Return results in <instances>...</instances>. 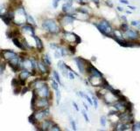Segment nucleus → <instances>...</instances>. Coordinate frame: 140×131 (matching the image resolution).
<instances>
[{"label":"nucleus","instance_id":"f257e3e1","mask_svg":"<svg viewBox=\"0 0 140 131\" xmlns=\"http://www.w3.org/2000/svg\"><path fill=\"white\" fill-rule=\"evenodd\" d=\"M94 25L97 27L98 31H100L103 35H104L105 37H109V38L112 37L111 36L112 28L107 20H102L100 23L94 24Z\"/></svg>","mask_w":140,"mask_h":131},{"label":"nucleus","instance_id":"f03ea898","mask_svg":"<svg viewBox=\"0 0 140 131\" xmlns=\"http://www.w3.org/2000/svg\"><path fill=\"white\" fill-rule=\"evenodd\" d=\"M42 27L45 30L48 31L50 33H57L60 31V28L58 26L57 23L54 19H45L42 23Z\"/></svg>","mask_w":140,"mask_h":131},{"label":"nucleus","instance_id":"7ed1b4c3","mask_svg":"<svg viewBox=\"0 0 140 131\" xmlns=\"http://www.w3.org/2000/svg\"><path fill=\"white\" fill-rule=\"evenodd\" d=\"M35 114V117L36 119L38 120V122L40 121H42L44 120L46 117H47L50 114L48 108H40V109H38L34 112Z\"/></svg>","mask_w":140,"mask_h":131},{"label":"nucleus","instance_id":"20e7f679","mask_svg":"<svg viewBox=\"0 0 140 131\" xmlns=\"http://www.w3.org/2000/svg\"><path fill=\"white\" fill-rule=\"evenodd\" d=\"M74 61L76 62V65H77V67L79 69L81 74H84L85 73V64L88 62V60H84L82 58H75L74 59Z\"/></svg>","mask_w":140,"mask_h":131},{"label":"nucleus","instance_id":"39448f33","mask_svg":"<svg viewBox=\"0 0 140 131\" xmlns=\"http://www.w3.org/2000/svg\"><path fill=\"white\" fill-rule=\"evenodd\" d=\"M49 105H50V102H49L48 98L40 97V100H38L37 102H36V108H37V107L39 108V109H40V108H48Z\"/></svg>","mask_w":140,"mask_h":131},{"label":"nucleus","instance_id":"423d86ee","mask_svg":"<svg viewBox=\"0 0 140 131\" xmlns=\"http://www.w3.org/2000/svg\"><path fill=\"white\" fill-rule=\"evenodd\" d=\"M124 35L125 37L130 40H136L137 39L139 38V33L137 32V31H134V30H127V31L124 32Z\"/></svg>","mask_w":140,"mask_h":131},{"label":"nucleus","instance_id":"0eeeda50","mask_svg":"<svg viewBox=\"0 0 140 131\" xmlns=\"http://www.w3.org/2000/svg\"><path fill=\"white\" fill-rule=\"evenodd\" d=\"M2 52H3V58L6 60H9L12 57H14L15 55H17V53L12 50H2Z\"/></svg>","mask_w":140,"mask_h":131},{"label":"nucleus","instance_id":"6e6552de","mask_svg":"<svg viewBox=\"0 0 140 131\" xmlns=\"http://www.w3.org/2000/svg\"><path fill=\"white\" fill-rule=\"evenodd\" d=\"M22 31H25V32H28V33H30L32 37L35 35L34 27L32 26L31 24H28V25H26V26H24L23 27H22Z\"/></svg>","mask_w":140,"mask_h":131},{"label":"nucleus","instance_id":"1a4fd4ad","mask_svg":"<svg viewBox=\"0 0 140 131\" xmlns=\"http://www.w3.org/2000/svg\"><path fill=\"white\" fill-rule=\"evenodd\" d=\"M54 122L52 120H45L42 122V130H50Z\"/></svg>","mask_w":140,"mask_h":131},{"label":"nucleus","instance_id":"9d476101","mask_svg":"<svg viewBox=\"0 0 140 131\" xmlns=\"http://www.w3.org/2000/svg\"><path fill=\"white\" fill-rule=\"evenodd\" d=\"M32 38H33V39H35V41H36V47H37L38 51H39V52H42L43 49H44V45H43L42 40L40 39L38 37V36H36V35H34V36H33Z\"/></svg>","mask_w":140,"mask_h":131},{"label":"nucleus","instance_id":"9b49d317","mask_svg":"<svg viewBox=\"0 0 140 131\" xmlns=\"http://www.w3.org/2000/svg\"><path fill=\"white\" fill-rule=\"evenodd\" d=\"M30 76H31V72L29 71V70H27V69L23 68L22 69V71H21V73H20V74H19V79L24 80H26L29 77H30Z\"/></svg>","mask_w":140,"mask_h":131},{"label":"nucleus","instance_id":"f8f14e48","mask_svg":"<svg viewBox=\"0 0 140 131\" xmlns=\"http://www.w3.org/2000/svg\"><path fill=\"white\" fill-rule=\"evenodd\" d=\"M12 42L14 44L15 46H17L18 48H19L20 50H22V51H26V46H24V44L22 42H20L19 39H18V38H12Z\"/></svg>","mask_w":140,"mask_h":131},{"label":"nucleus","instance_id":"ddd939ff","mask_svg":"<svg viewBox=\"0 0 140 131\" xmlns=\"http://www.w3.org/2000/svg\"><path fill=\"white\" fill-rule=\"evenodd\" d=\"M37 99H38V94H36V92L33 90V91H32V100H31V108L32 111H34L35 110Z\"/></svg>","mask_w":140,"mask_h":131},{"label":"nucleus","instance_id":"4468645a","mask_svg":"<svg viewBox=\"0 0 140 131\" xmlns=\"http://www.w3.org/2000/svg\"><path fill=\"white\" fill-rule=\"evenodd\" d=\"M72 4H73V1H68L67 3L64 4L62 5V12L68 13L70 11V9H72Z\"/></svg>","mask_w":140,"mask_h":131},{"label":"nucleus","instance_id":"2eb2a0df","mask_svg":"<svg viewBox=\"0 0 140 131\" xmlns=\"http://www.w3.org/2000/svg\"><path fill=\"white\" fill-rule=\"evenodd\" d=\"M28 121H29V122L31 123V124L36 126V123L38 122V120L36 119V117H35L34 112H33V113H32V114L31 115L28 117Z\"/></svg>","mask_w":140,"mask_h":131},{"label":"nucleus","instance_id":"dca6fc26","mask_svg":"<svg viewBox=\"0 0 140 131\" xmlns=\"http://www.w3.org/2000/svg\"><path fill=\"white\" fill-rule=\"evenodd\" d=\"M117 130H127V129H129V125H127V124H125V123H121L120 125L117 126V128H116Z\"/></svg>","mask_w":140,"mask_h":131},{"label":"nucleus","instance_id":"f3484780","mask_svg":"<svg viewBox=\"0 0 140 131\" xmlns=\"http://www.w3.org/2000/svg\"><path fill=\"white\" fill-rule=\"evenodd\" d=\"M42 60L45 63H46V65H48V66H51L52 65V61H51V60H50V58H49L48 54H45V55L43 56Z\"/></svg>","mask_w":140,"mask_h":131},{"label":"nucleus","instance_id":"a211bd4d","mask_svg":"<svg viewBox=\"0 0 140 131\" xmlns=\"http://www.w3.org/2000/svg\"><path fill=\"white\" fill-rule=\"evenodd\" d=\"M12 85L14 87H18L19 85V79H17V78H13L12 80ZM21 87V86H20Z\"/></svg>","mask_w":140,"mask_h":131},{"label":"nucleus","instance_id":"6ab92c4d","mask_svg":"<svg viewBox=\"0 0 140 131\" xmlns=\"http://www.w3.org/2000/svg\"><path fill=\"white\" fill-rule=\"evenodd\" d=\"M55 92H56V102H57V104L59 105L60 101V99H61V94H60V91L59 89L55 90Z\"/></svg>","mask_w":140,"mask_h":131},{"label":"nucleus","instance_id":"aec40b11","mask_svg":"<svg viewBox=\"0 0 140 131\" xmlns=\"http://www.w3.org/2000/svg\"><path fill=\"white\" fill-rule=\"evenodd\" d=\"M53 74H54V78L55 79V80H56V81H57L59 84H60V85H61V81H60V75H59V74H58L56 71H54V73H53Z\"/></svg>","mask_w":140,"mask_h":131},{"label":"nucleus","instance_id":"412c9836","mask_svg":"<svg viewBox=\"0 0 140 131\" xmlns=\"http://www.w3.org/2000/svg\"><path fill=\"white\" fill-rule=\"evenodd\" d=\"M26 20H27V21H28V22L31 24V25H33V26H35V25H36V24H35L34 19H33V17H32L31 15L27 14V16H26Z\"/></svg>","mask_w":140,"mask_h":131},{"label":"nucleus","instance_id":"4be33fe9","mask_svg":"<svg viewBox=\"0 0 140 131\" xmlns=\"http://www.w3.org/2000/svg\"><path fill=\"white\" fill-rule=\"evenodd\" d=\"M127 30H129V26H128V25L126 23H123L122 26H121V27H120V31H123V32H125Z\"/></svg>","mask_w":140,"mask_h":131},{"label":"nucleus","instance_id":"5701e85b","mask_svg":"<svg viewBox=\"0 0 140 131\" xmlns=\"http://www.w3.org/2000/svg\"><path fill=\"white\" fill-rule=\"evenodd\" d=\"M132 130H140V122H137L132 126Z\"/></svg>","mask_w":140,"mask_h":131},{"label":"nucleus","instance_id":"b1692460","mask_svg":"<svg viewBox=\"0 0 140 131\" xmlns=\"http://www.w3.org/2000/svg\"><path fill=\"white\" fill-rule=\"evenodd\" d=\"M100 123L103 127H105V125H106V117L105 116H101Z\"/></svg>","mask_w":140,"mask_h":131},{"label":"nucleus","instance_id":"393cba45","mask_svg":"<svg viewBox=\"0 0 140 131\" xmlns=\"http://www.w3.org/2000/svg\"><path fill=\"white\" fill-rule=\"evenodd\" d=\"M52 87H53V88L54 89V90H57L59 89V86H58V82H56L55 80H52Z\"/></svg>","mask_w":140,"mask_h":131},{"label":"nucleus","instance_id":"a878e982","mask_svg":"<svg viewBox=\"0 0 140 131\" xmlns=\"http://www.w3.org/2000/svg\"><path fill=\"white\" fill-rule=\"evenodd\" d=\"M29 91V87H22V89H21V94L24 95V94H26L27 92Z\"/></svg>","mask_w":140,"mask_h":131},{"label":"nucleus","instance_id":"bb28decb","mask_svg":"<svg viewBox=\"0 0 140 131\" xmlns=\"http://www.w3.org/2000/svg\"><path fill=\"white\" fill-rule=\"evenodd\" d=\"M50 130H55V131H60V127H59V126L57 125V124H54V125L52 126V128H51V129H50Z\"/></svg>","mask_w":140,"mask_h":131},{"label":"nucleus","instance_id":"cd10ccee","mask_svg":"<svg viewBox=\"0 0 140 131\" xmlns=\"http://www.w3.org/2000/svg\"><path fill=\"white\" fill-rule=\"evenodd\" d=\"M92 99H93V104L95 106V108H98V102H97V99L93 95L92 96Z\"/></svg>","mask_w":140,"mask_h":131},{"label":"nucleus","instance_id":"c85d7f7f","mask_svg":"<svg viewBox=\"0 0 140 131\" xmlns=\"http://www.w3.org/2000/svg\"><path fill=\"white\" fill-rule=\"evenodd\" d=\"M81 113H82V115H83V117H84V119H85L86 122H89V116H88V114H87V113H86V111H84V110H82V111H81Z\"/></svg>","mask_w":140,"mask_h":131},{"label":"nucleus","instance_id":"c756f323","mask_svg":"<svg viewBox=\"0 0 140 131\" xmlns=\"http://www.w3.org/2000/svg\"><path fill=\"white\" fill-rule=\"evenodd\" d=\"M70 123H71V126H72V128H73V130H76L77 128H76V124H75V122H74L73 119H70Z\"/></svg>","mask_w":140,"mask_h":131},{"label":"nucleus","instance_id":"7c9ffc66","mask_svg":"<svg viewBox=\"0 0 140 131\" xmlns=\"http://www.w3.org/2000/svg\"><path fill=\"white\" fill-rule=\"evenodd\" d=\"M84 98H85L86 100H87V101H88V102H89V104H90V105H93V100H91V98H90V97H89V95H87V94H85V95H84Z\"/></svg>","mask_w":140,"mask_h":131},{"label":"nucleus","instance_id":"2f4dec72","mask_svg":"<svg viewBox=\"0 0 140 131\" xmlns=\"http://www.w3.org/2000/svg\"><path fill=\"white\" fill-rule=\"evenodd\" d=\"M68 49L70 50V52H71L72 54H74L75 53V47L73 46H68Z\"/></svg>","mask_w":140,"mask_h":131},{"label":"nucleus","instance_id":"473e14b6","mask_svg":"<svg viewBox=\"0 0 140 131\" xmlns=\"http://www.w3.org/2000/svg\"><path fill=\"white\" fill-rule=\"evenodd\" d=\"M59 1H60V0H54V1H53V6H54V8H57L58 7Z\"/></svg>","mask_w":140,"mask_h":131},{"label":"nucleus","instance_id":"72a5a7b5","mask_svg":"<svg viewBox=\"0 0 140 131\" xmlns=\"http://www.w3.org/2000/svg\"><path fill=\"white\" fill-rule=\"evenodd\" d=\"M68 77L70 80H74V73H73V72H69Z\"/></svg>","mask_w":140,"mask_h":131},{"label":"nucleus","instance_id":"f704fd0d","mask_svg":"<svg viewBox=\"0 0 140 131\" xmlns=\"http://www.w3.org/2000/svg\"><path fill=\"white\" fill-rule=\"evenodd\" d=\"M131 24V26H137L140 24V21H132Z\"/></svg>","mask_w":140,"mask_h":131},{"label":"nucleus","instance_id":"c9c22d12","mask_svg":"<svg viewBox=\"0 0 140 131\" xmlns=\"http://www.w3.org/2000/svg\"><path fill=\"white\" fill-rule=\"evenodd\" d=\"M73 106H74V108H75V110H76V111H80V109H79V108H78L77 104L74 102V101H73Z\"/></svg>","mask_w":140,"mask_h":131},{"label":"nucleus","instance_id":"e433bc0d","mask_svg":"<svg viewBox=\"0 0 140 131\" xmlns=\"http://www.w3.org/2000/svg\"><path fill=\"white\" fill-rule=\"evenodd\" d=\"M120 3L124 4H128V1L127 0H120Z\"/></svg>","mask_w":140,"mask_h":131},{"label":"nucleus","instance_id":"4c0bfd02","mask_svg":"<svg viewBox=\"0 0 140 131\" xmlns=\"http://www.w3.org/2000/svg\"><path fill=\"white\" fill-rule=\"evenodd\" d=\"M79 95H80L81 97H83V98H84V95H85V94H84V93H83V92H79Z\"/></svg>","mask_w":140,"mask_h":131},{"label":"nucleus","instance_id":"58836bf2","mask_svg":"<svg viewBox=\"0 0 140 131\" xmlns=\"http://www.w3.org/2000/svg\"><path fill=\"white\" fill-rule=\"evenodd\" d=\"M93 2H94V3L97 6L99 5V0H93Z\"/></svg>","mask_w":140,"mask_h":131},{"label":"nucleus","instance_id":"ea45409f","mask_svg":"<svg viewBox=\"0 0 140 131\" xmlns=\"http://www.w3.org/2000/svg\"><path fill=\"white\" fill-rule=\"evenodd\" d=\"M83 106H84V108H85L86 110H89V108H88V106L86 105L85 103H83Z\"/></svg>","mask_w":140,"mask_h":131},{"label":"nucleus","instance_id":"a19ab883","mask_svg":"<svg viewBox=\"0 0 140 131\" xmlns=\"http://www.w3.org/2000/svg\"><path fill=\"white\" fill-rule=\"evenodd\" d=\"M117 10H118L119 12H123V8H121V7H117Z\"/></svg>","mask_w":140,"mask_h":131},{"label":"nucleus","instance_id":"79ce46f5","mask_svg":"<svg viewBox=\"0 0 140 131\" xmlns=\"http://www.w3.org/2000/svg\"><path fill=\"white\" fill-rule=\"evenodd\" d=\"M129 8L130 9H131V10H135V9H136V7H134V6H129Z\"/></svg>","mask_w":140,"mask_h":131},{"label":"nucleus","instance_id":"37998d69","mask_svg":"<svg viewBox=\"0 0 140 131\" xmlns=\"http://www.w3.org/2000/svg\"><path fill=\"white\" fill-rule=\"evenodd\" d=\"M122 18H123V19L124 20V21H125V22H126V21H127V18H126V17H125V16H123V17H122Z\"/></svg>","mask_w":140,"mask_h":131},{"label":"nucleus","instance_id":"c03bdc74","mask_svg":"<svg viewBox=\"0 0 140 131\" xmlns=\"http://www.w3.org/2000/svg\"><path fill=\"white\" fill-rule=\"evenodd\" d=\"M2 11H3V7L0 6V14H2Z\"/></svg>","mask_w":140,"mask_h":131},{"label":"nucleus","instance_id":"a18cd8bd","mask_svg":"<svg viewBox=\"0 0 140 131\" xmlns=\"http://www.w3.org/2000/svg\"><path fill=\"white\" fill-rule=\"evenodd\" d=\"M137 28H138V29H139V30H140V24H139V25H138V26H137Z\"/></svg>","mask_w":140,"mask_h":131}]
</instances>
